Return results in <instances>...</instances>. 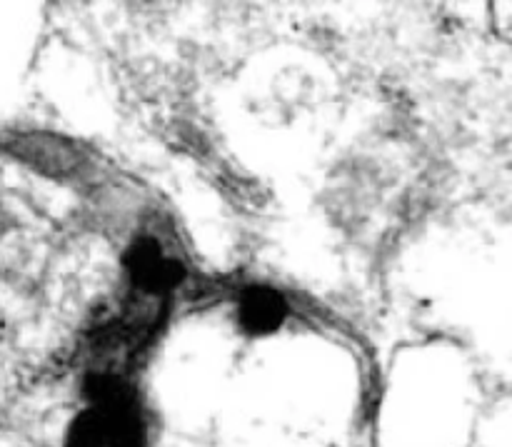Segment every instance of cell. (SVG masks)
I'll list each match as a JSON object with an SVG mask.
<instances>
[{
	"label": "cell",
	"instance_id": "obj_2",
	"mask_svg": "<svg viewBox=\"0 0 512 447\" xmlns=\"http://www.w3.org/2000/svg\"><path fill=\"white\" fill-rule=\"evenodd\" d=\"M10 150L15 158L43 175H65L78 165V153L73 150V145L55 135H20Z\"/></svg>",
	"mask_w": 512,
	"mask_h": 447
},
{
	"label": "cell",
	"instance_id": "obj_3",
	"mask_svg": "<svg viewBox=\"0 0 512 447\" xmlns=\"http://www.w3.org/2000/svg\"><path fill=\"white\" fill-rule=\"evenodd\" d=\"M285 315H288V305L278 290L255 285L240 295L238 318L250 335L275 333L283 325Z\"/></svg>",
	"mask_w": 512,
	"mask_h": 447
},
{
	"label": "cell",
	"instance_id": "obj_1",
	"mask_svg": "<svg viewBox=\"0 0 512 447\" xmlns=\"http://www.w3.org/2000/svg\"><path fill=\"white\" fill-rule=\"evenodd\" d=\"M125 268H128L135 288L143 295H153V298L173 293V288H178L180 280L185 278V270L180 268V263L165 258L153 238H140L138 243H133V248L125 255Z\"/></svg>",
	"mask_w": 512,
	"mask_h": 447
}]
</instances>
